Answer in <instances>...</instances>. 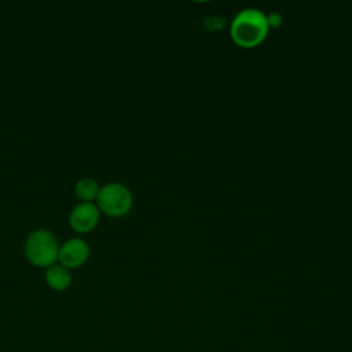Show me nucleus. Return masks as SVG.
I'll list each match as a JSON object with an SVG mask.
<instances>
[{
    "instance_id": "1",
    "label": "nucleus",
    "mask_w": 352,
    "mask_h": 352,
    "mask_svg": "<svg viewBox=\"0 0 352 352\" xmlns=\"http://www.w3.org/2000/svg\"><path fill=\"white\" fill-rule=\"evenodd\" d=\"M270 29L268 16L257 8H245L239 11L230 26L232 41L242 48H254L260 45Z\"/></svg>"
},
{
    "instance_id": "2",
    "label": "nucleus",
    "mask_w": 352,
    "mask_h": 352,
    "mask_svg": "<svg viewBox=\"0 0 352 352\" xmlns=\"http://www.w3.org/2000/svg\"><path fill=\"white\" fill-rule=\"evenodd\" d=\"M59 245L55 234L48 228H37L25 241V254L38 267H50L58 258Z\"/></svg>"
},
{
    "instance_id": "3",
    "label": "nucleus",
    "mask_w": 352,
    "mask_h": 352,
    "mask_svg": "<svg viewBox=\"0 0 352 352\" xmlns=\"http://www.w3.org/2000/svg\"><path fill=\"white\" fill-rule=\"evenodd\" d=\"M98 208L109 216H122L129 212L133 198L129 188L118 182L106 183L96 197Z\"/></svg>"
},
{
    "instance_id": "4",
    "label": "nucleus",
    "mask_w": 352,
    "mask_h": 352,
    "mask_svg": "<svg viewBox=\"0 0 352 352\" xmlns=\"http://www.w3.org/2000/svg\"><path fill=\"white\" fill-rule=\"evenodd\" d=\"M89 256V246L81 238H69L59 246L58 258L66 268L81 265Z\"/></svg>"
},
{
    "instance_id": "5",
    "label": "nucleus",
    "mask_w": 352,
    "mask_h": 352,
    "mask_svg": "<svg viewBox=\"0 0 352 352\" xmlns=\"http://www.w3.org/2000/svg\"><path fill=\"white\" fill-rule=\"evenodd\" d=\"M99 220V208L92 202H80L73 206L69 214L70 226L80 232L91 231Z\"/></svg>"
},
{
    "instance_id": "6",
    "label": "nucleus",
    "mask_w": 352,
    "mask_h": 352,
    "mask_svg": "<svg viewBox=\"0 0 352 352\" xmlns=\"http://www.w3.org/2000/svg\"><path fill=\"white\" fill-rule=\"evenodd\" d=\"M45 282L51 289L62 292L70 286L72 274L62 264H52L45 271Z\"/></svg>"
},
{
    "instance_id": "7",
    "label": "nucleus",
    "mask_w": 352,
    "mask_h": 352,
    "mask_svg": "<svg viewBox=\"0 0 352 352\" xmlns=\"http://www.w3.org/2000/svg\"><path fill=\"white\" fill-rule=\"evenodd\" d=\"M99 188H100L99 184L92 177H81L77 180L74 186V191L77 197L85 202H91L92 199H96Z\"/></svg>"
}]
</instances>
